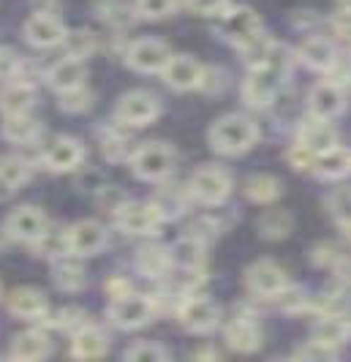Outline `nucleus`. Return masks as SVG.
Segmentation results:
<instances>
[{
  "instance_id": "f257e3e1",
  "label": "nucleus",
  "mask_w": 351,
  "mask_h": 362,
  "mask_svg": "<svg viewBox=\"0 0 351 362\" xmlns=\"http://www.w3.org/2000/svg\"><path fill=\"white\" fill-rule=\"evenodd\" d=\"M259 128L245 115H226L210 128V145L223 156H240L256 145Z\"/></svg>"
},
{
  "instance_id": "f03ea898",
  "label": "nucleus",
  "mask_w": 351,
  "mask_h": 362,
  "mask_svg": "<svg viewBox=\"0 0 351 362\" xmlns=\"http://www.w3.org/2000/svg\"><path fill=\"white\" fill-rule=\"evenodd\" d=\"M174 161H177V153L172 150L164 142H150V145H142L133 156H131V166H133V175L142 177V180H164L172 175L174 169Z\"/></svg>"
},
{
  "instance_id": "7ed1b4c3",
  "label": "nucleus",
  "mask_w": 351,
  "mask_h": 362,
  "mask_svg": "<svg viewBox=\"0 0 351 362\" xmlns=\"http://www.w3.org/2000/svg\"><path fill=\"white\" fill-rule=\"evenodd\" d=\"M161 213L155 204L145 202H129L117 207V226L126 235H155V229L161 226Z\"/></svg>"
},
{
  "instance_id": "20e7f679",
  "label": "nucleus",
  "mask_w": 351,
  "mask_h": 362,
  "mask_svg": "<svg viewBox=\"0 0 351 362\" xmlns=\"http://www.w3.org/2000/svg\"><path fill=\"white\" fill-rule=\"evenodd\" d=\"M161 104L158 98L148 90H133L126 93L117 104V120L126 123V126H148L158 117Z\"/></svg>"
},
{
  "instance_id": "39448f33",
  "label": "nucleus",
  "mask_w": 351,
  "mask_h": 362,
  "mask_svg": "<svg viewBox=\"0 0 351 362\" xmlns=\"http://www.w3.org/2000/svg\"><path fill=\"white\" fill-rule=\"evenodd\" d=\"M232 191V177L218 166H202L191 177V194L204 204H221Z\"/></svg>"
},
{
  "instance_id": "423d86ee",
  "label": "nucleus",
  "mask_w": 351,
  "mask_h": 362,
  "mask_svg": "<svg viewBox=\"0 0 351 362\" xmlns=\"http://www.w3.org/2000/svg\"><path fill=\"white\" fill-rule=\"evenodd\" d=\"M153 300L150 297H136V294H126L120 300H112L109 319L120 329H136L145 327L153 319Z\"/></svg>"
},
{
  "instance_id": "0eeeda50",
  "label": "nucleus",
  "mask_w": 351,
  "mask_h": 362,
  "mask_svg": "<svg viewBox=\"0 0 351 362\" xmlns=\"http://www.w3.org/2000/svg\"><path fill=\"white\" fill-rule=\"evenodd\" d=\"M169 47L164 41H155V38H142V41H133L126 52V60L133 71L142 74H155L164 71V66L169 63Z\"/></svg>"
},
{
  "instance_id": "6e6552de",
  "label": "nucleus",
  "mask_w": 351,
  "mask_h": 362,
  "mask_svg": "<svg viewBox=\"0 0 351 362\" xmlns=\"http://www.w3.org/2000/svg\"><path fill=\"white\" fill-rule=\"evenodd\" d=\"M49 229L47 216L38 207H19L14 210L8 221H6V232L8 237H14L19 243H36L38 237H44V232Z\"/></svg>"
},
{
  "instance_id": "1a4fd4ad",
  "label": "nucleus",
  "mask_w": 351,
  "mask_h": 362,
  "mask_svg": "<svg viewBox=\"0 0 351 362\" xmlns=\"http://www.w3.org/2000/svg\"><path fill=\"white\" fill-rule=\"evenodd\" d=\"M66 245H69V254L93 256L107 245V232L95 221H79L66 232Z\"/></svg>"
},
{
  "instance_id": "9d476101",
  "label": "nucleus",
  "mask_w": 351,
  "mask_h": 362,
  "mask_svg": "<svg viewBox=\"0 0 351 362\" xmlns=\"http://www.w3.org/2000/svg\"><path fill=\"white\" fill-rule=\"evenodd\" d=\"M221 33L229 38V41H234L237 47H242V44H248L251 38L259 36L261 22L251 8H232V11L223 14Z\"/></svg>"
},
{
  "instance_id": "9b49d317",
  "label": "nucleus",
  "mask_w": 351,
  "mask_h": 362,
  "mask_svg": "<svg viewBox=\"0 0 351 362\" xmlns=\"http://www.w3.org/2000/svg\"><path fill=\"white\" fill-rule=\"evenodd\" d=\"M202 74L204 69L188 54H174L169 57V63L164 66V79H167L169 88L174 90H194L202 85Z\"/></svg>"
},
{
  "instance_id": "f8f14e48",
  "label": "nucleus",
  "mask_w": 351,
  "mask_h": 362,
  "mask_svg": "<svg viewBox=\"0 0 351 362\" xmlns=\"http://www.w3.org/2000/svg\"><path fill=\"white\" fill-rule=\"evenodd\" d=\"M85 158V147L71 136H60L44 153V166L49 172H71Z\"/></svg>"
},
{
  "instance_id": "ddd939ff",
  "label": "nucleus",
  "mask_w": 351,
  "mask_h": 362,
  "mask_svg": "<svg viewBox=\"0 0 351 362\" xmlns=\"http://www.w3.org/2000/svg\"><path fill=\"white\" fill-rule=\"evenodd\" d=\"M180 325L188 332H210L213 327L218 325V308L204 300V297H194V300H185L183 308H180Z\"/></svg>"
},
{
  "instance_id": "4468645a",
  "label": "nucleus",
  "mask_w": 351,
  "mask_h": 362,
  "mask_svg": "<svg viewBox=\"0 0 351 362\" xmlns=\"http://www.w3.org/2000/svg\"><path fill=\"white\" fill-rule=\"evenodd\" d=\"M25 38L33 47H41V49L44 47H55V44H63L66 28L52 14H33V17L25 22Z\"/></svg>"
},
{
  "instance_id": "2eb2a0df",
  "label": "nucleus",
  "mask_w": 351,
  "mask_h": 362,
  "mask_svg": "<svg viewBox=\"0 0 351 362\" xmlns=\"http://www.w3.org/2000/svg\"><path fill=\"white\" fill-rule=\"evenodd\" d=\"M289 281H286V272L278 267L275 262H256L251 270H248V286L254 294L259 297H275L278 291L283 289Z\"/></svg>"
},
{
  "instance_id": "dca6fc26",
  "label": "nucleus",
  "mask_w": 351,
  "mask_h": 362,
  "mask_svg": "<svg viewBox=\"0 0 351 362\" xmlns=\"http://www.w3.org/2000/svg\"><path fill=\"white\" fill-rule=\"evenodd\" d=\"M297 145H302L305 150H311L314 156H319V153H327V150L338 147V134H335V128L330 123H324L321 117H316V120L302 126Z\"/></svg>"
},
{
  "instance_id": "f3484780",
  "label": "nucleus",
  "mask_w": 351,
  "mask_h": 362,
  "mask_svg": "<svg viewBox=\"0 0 351 362\" xmlns=\"http://www.w3.org/2000/svg\"><path fill=\"white\" fill-rule=\"evenodd\" d=\"M8 310L17 316V319H41L47 313V297L38 289L30 286H22L8 294Z\"/></svg>"
},
{
  "instance_id": "a211bd4d",
  "label": "nucleus",
  "mask_w": 351,
  "mask_h": 362,
  "mask_svg": "<svg viewBox=\"0 0 351 362\" xmlns=\"http://www.w3.org/2000/svg\"><path fill=\"white\" fill-rule=\"evenodd\" d=\"M33 98H36V93L30 85H25V82H17V79H11L3 90H0V112L6 115V117H14V115H28L30 107H33Z\"/></svg>"
},
{
  "instance_id": "6ab92c4d",
  "label": "nucleus",
  "mask_w": 351,
  "mask_h": 362,
  "mask_svg": "<svg viewBox=\"0 0 351 362\" xmlns=\"http://www.w3.org/2000/svg\"><path fill=\"white\" fill-rule=\"evenodd\" d=\"M85 63L82 60H76V57H66V60H60L52 66V71H49V85L55 88L57 93H66V90H74L79 88L82 82H85Z\"/></svg>"
},
{
  "instance_id": "aec40b11",
  "label": "nucleus",
  "mask_w": 351,
  "mask_h": 362,
  "mask_svg": "<svg viewBox=\"0 0 351 362\" xmlns=\"http://www.w3.org/2000/svg\"><path fill=\"white\" fill-rule=\"evenodd\" d=\"M311 109H314L316 117H321V120H330L335 115H340V109H343V93H340V88L333 85V82L316 85L314 93H311Z\"/></svg>"
},
{
  "instance_id": "412c9836",
  "label": "nucleus",
  "mask_w": 351,
  "mask_h": 362,
  "mask_svg": "<svg viewBox=\"0 0 351 362\" xmlns=\"http://www.w3.org/2000/svg\"><path fill=\"white\" fill-rule=\"evenodd\" d=\"M226 341L234 351H256L261 346V329L251 319H234L226 329Z\"/></svg>"
},
{
  "instance_id": "4be33fe9",
  "label": "nucleus",
  "mask_w": 351,
  "mask_h": 362,
  "mask_svg": "<svg viewBox=\"0 0 351 362\" xmlns=\"http://www.w3.org/2000/svg\"><path fill=\"white\" fill-rule=\"evenodd\" d=\"M107 335L95 327H82L74 335V344H71V354L79 360H93V357H104L107 354Z\"/></svg>"
},
{
  "instance_id": "5701e85b",
  "label": "nucleus",
  "mask_w": 351,
  "mask_h": 362,
  "mask_svg": "<svg viewBox=\"0 0 351 362\" xmlns=\"http://www.w3.org/2000/svg\"><path fill=\"white\" fill-rule=\"evenodd\" d=\"M52 351V346L47 341V335H41L36 329L17 335V341L11 346V360H44Z\"/></svg>"
},
{
  "instance_id": "b1692460",
  "label": "nucleus",
  "mask_w": 351,
  "mask_h": 362,
  "mask_svg": "<svg viewBox=\"0 0 351 362\" xmlns=\"http://www.w3.org/2000/svg\"><path fill=\"white\" fill-rule=\"evenodd\" d=\"M314 166L321 177H330V180L343 177V175L351 172V153L343 150V147H333V150H327V153H319Z\"/></svg>"
},
{
  "instance_id": "393cba45",
  "label": "nucleus",
  "mask_w": 351,
  "mask_h": 362,
  "mask_svg": "<svg viewBox=\"0 0 351 362\" xmlns=\"http://www.w3.org/2000/svg\"><path fill=\"white\" fill-rule=\"evenodd\" d=\"M299 60L311 69L319 71H327L335 63V49L327 38H308L302 47H299Z\"/></svg>"
},
{
  "instance_id": "a878e982",
  "label": "nucleus",
  "mask_w": 351,
  "mask_h": 362,
  "mask_svg": "<svg viewBox=\"0 0 351 362\" xmlns=\"http://www.w3.org/2000/svg\"><path fill=\"white\" fill-rule=\"evenodd\" d=\"M41 134V126H38L33 117L28 115H14V117H6V126H3V136L14 145H30L36 142V136Z\"/></svg>"
},
{
  "instance_id": "bb28decb",
  "label": "nucleus",
  "mask_w": 351,
  "mask_h": 362,
  "mask_svg": "<svg viewBox=\"0 0 351 362\" xmlns=\"http://www.w3.org/2000/svg\"><path fill=\"white\" fill-rule=\"evenodd\" d=\"M136 264H139V270L145 272V275H150V278H161V275H167V270L172 267V254L164 251V248L150 245V248H142V251H139Z\"/></svg>"
},
{
  "instance_id": "cd10ccee",
  "label": "nucleus",
  "mask_w": 351,
  "mask_h": 362,
  "mask_svg": "<svg viewBox=\"0 0 351 362\" xmlns=\"http://www.w3.org/2000/svg\"><path fill=\"white\" fill-rule=\"evenodd\" d=\"M349 332H351V325L340 313H338V316H324L321 325L316 327V341H321V344H327L335 349L338 344H346Z\"/></svg>"
},
{
  "instance_id": "c85d7f7f",
  "label": "nucleus",
  "mask_w": 351,
  "mask_h": 362,
  "mask_svg": "<svg viewBox=\"0 0 351 362\" xmlns=\"http://www.w3.org/2000/svg\"><path fill=\"white\" fill-rule=\"evenodd\" d=\"M245 194H248V199L267 204V202L280 197V182L275 177H270V175H254L251 180L245 182Z\"/></svg>"
},
{
  "instance_id": "c756f323",
  "label": "nucleus",
  "mask_w": 351,
  "mask_h": 362,
  "mask_svg": "<svg viewBox=\"0 0 351 362\" xmlns=\"http://www.w3.org/2000/svg\"><path fill=\"white\" fill-rule=\"evenodd\" d=\"M259 232L270 240H280L292 232V216L283 210H267L259 218Z\"/></svg>"
},
{
  "instance_id": "7c9ffc66",
  "label": "nucleus",
  "mask_w": 351,
  "mask_h": 362,
  "mask_svg": "<svg viewBox=\"0 0 351 362\" xmlns=\"http://www.w3.org/2000/svg\"><path fill=\"white\" fill-rule=\"evenodd\" d=\"M172 262L180 264V267H185V270L199 267V262H202V243H199L196 237H185V240H180V243L172 248Z\"/></svg>"
},
{
  "instance_id": "2f4dec72",
  "label": "nucleus",
  "mask_w": 351,
  "mask_h": 362,
  "mask_svg": "<svg viewBox=\"0 0 351 362\" xmlns=\"http://www.w3.org/2000/svg\"><path fill=\"white\" fill-rule=\"evenodd\" d=\"M55 284L66 291H76L85 286V270L74 262H60L55 270Z\"/></svg>"
},
{
  "instance_id": "473e14b6",
  "label": "nucleus",
  "mask_w": 351,
  "mask_h": 362,
  "mask_svg": "<svg viewBox=\"0 0 351 362\" xmlns=\"http://www.w3.org/2000/svg\"><path fill=\"white\" fill-rule=\"evenodd\" d=\"M0 177L8 182V185L19 188L22 182L28 180V166L17 156H0Z\"/></svg>"
},
{
  "instance_id": "72a5a7b5",
  "label": "nucleus",
  "mask_w": 351,
  "mask_h": 362,
  "mask_svg": "<svg viewBox=\"0 0 351 362\" xmlns=\"http://www.w3.org/2000/svg\"><path fill=\"white\" fill-rule=\"evenodd\" d=\"M63 44H66V49H69V57H76V60H85V57H88L93 49H95V38H93L88 30L66 33Z\"/></svg>"
},
{
  "instance_id": "f704fd0d",
  "label": "nucleus",
  "mask_w": 351,
  "mask_h": 362,
  "mask_svg": "<svg viewBox=\"0 0 351 362\" xmlns=\"http://www.w3.org/2000/svg\"><path fill=\"white\" fill-rule=\"evenodd\" d=\"M155 207H158V213H161V218H174L183 213L185 207V199L180 191H174V188H164L161 194H158V199L153 202Z\"/></svg>"
},
{
  "instance_id": "c9c22d12",
  "label": "nucleus",
  "mask_w": 351,
  "mask_h": 362,
  "mask_svg": "<svg viewBox=\"0 0 351 362\" xmlns=\"http://www.w3.org/2000/svg\"><path fill=\"white\" fill-rule=\"evenodd\" d=\"M98 11H101V19H107L114 28H123V25L131 22L129 8H126L120 0H101V3H98Z\"/></svg>"
},
{
  "instance_id": "e433bc0d",
  "label": "nucleus",
  "mask_w": 351,
  "mask_h": 362,
  "mask_svg": "<svg viewBox=\"0 0 351 362\" xmlns=\"http://www.w3.org/2000/svg\"><path fill=\"white\" fill-rule=\"evenodd\" d=\"M93 95L88 88H74V90H66L60 93V107L66 109V112H85V109L90 107Z\"/></svg>"
},
{
  "instance_id": "4c0bfd02",
  "label": "nucleus",
  "mask_w": 351,
  "mask_h": 362,
  "mask_svg": "<svg viewBox=\"0 0 351 362\" xmlns=\"http://www.w3.org/2000/svg\"><path fill=\"white\" fill-rule=\"evenodd\" d=\"M174 8H177V0H139L136 3V11L148 19L169 17Z\"/></svg>"
},
{
  "instance_id": "58836bf2",
  "label": "nucleus",
  "mask_w": 351,
  "mask_h": 362,
  "mask_svg": "<svg viewBox=\"0 0 351 362\" xmlns=\"http://www.w3.org/2000/svg\"><path fill=\"white\" fill-rule=\"evenodd\" d=\"M330 213H333L343 226L351 223V188H338L330 197Z\"/></svg>"
},
{
  "instance_id": "ea45409f",
  "label": "nucleus",
  "mask_w": 351,
  "mask_h": 362,
  "mask_svg": "<svg viewBox=\"0 0 351 362\" xmlns=\"http://www.w3.org/2000/svg\"><path fill=\"white\" fill-rule=\"evenodd\" d=\"M38 248V254L41 256H63L69 254V245H66V232L63 235H49V229L44 232V237H38L36 243H33Z\"/></svg>"
},
{
  "instance_id": "a19ab883",
  "label": "nucleus",
  "mask_w": 351,
  "mask_h": 362,
  "mask_svg": "<svg viewBox=\"0 0 351 362\" xmlns=\"http://www.w3.org/2000/svg\"><path fill=\"white\" fill-rule=\"evenodd\" d=\"M126 357H129V360H139V362H158V360H167L169 354H167V349H161V346H155V344H136L126 351Z\"/></svg>"
},
{
  "instance_id": "79ce46f5",
  "label": "nucleus",
  "mask_w": 351,
  "mask_h": 362,
  "mask_svg": "<svg viewBox=\"0 0 351 362\" xmlns=\"http://www.w3.org/2000/svg\"><path fill=\"white\" fill-rule=\"evenodd\" d=\"M275 300L280 303V308L283 310H299L302 305H305V300H302V291L297 289V286H283V289L275 294Z\"/></svg>"
},
{
  "instance_id": "37998d69",
  "label": "nucleus",
  "mask_w": 351,
  "mask_h": 362,
  "mask_svg": "<svg viewBox=\"0 0 351 362\" xmlns=\"http://www.w3.org/2000/svg\"><path fill=\"white\" fill-rule=\"evenodd\" d=\"M19 71V60L17 54L6 47H0V82H11Z\"/></svg>"
},
{
  "instance_id": "c03bdc74",
  "label": "nucleus",
  "mask_w": 351,
  "mask_h": 362,
  "mask_svg": "<svg viewBox=\"0 0 351 362\" xmlns=\"http://www.w3.org/2000/svg\"><path fill=\"white\" fill-rule=\"evenodd\" d=\"M129 142H126V136H107L104 139V156L109 158V161H120V158H126V153H129Z\"/></svg>"
},
{
  "instance_id": "a18cd8bd",
  "label": "nucleus",
  "mask_w": 351,
  "mask_h": 362,
  "mask_svg": "<svg viewBox=\"0 0 351 362\" xmlns=\"http://www.w3.org/2000/svg\"><path fill=\"white\" fill-rule=\"evenodd\" d=\"M229 0H185V6L196 14H221Z\"/></svg>"
},
{
  "instance_id": "49530a36",
  "label": "nucleus",
  "mask_w": 351,
  "mask_h": 362,
  "mask_svg": "<svg viewBox=\"0 0 351 362\" xmlns=\"http://www.w3.org/2000/svg\"><path fill=\"white\" fill-rule=\"evenodd\" d=\"M333 346L321 344V341H314V344L302 346V349H297V357H314V360H324V357H333Z\"/></svg>"
},
{
  "instance_id": "de8ad7c7",
  "label": "nucleus",
  "mask_w": 351,
  "mask_h": 362,
  "mask_svg": "<svg viewBox=\"0 0 351 362\" xmlns=\"http://www.w3.org/2000/svg\"><path fill=\"white\" fill-rule=\"evenodd\" d=\"M107 294H109L112 300H120V297L131 294V284L126 278H109L107 281Z\"/></svg>"
},
{
  "instance_id": "09e8293b",
  "label": "nucleus",
  "mask_w": 351,
  "mask_h": 362,
  "mask_svg": "<svg viewBox=\"0 0 351 362\" xmlns=\"http://www.w3.org/2000/svg\"><path fill=\"white\" fill-rule=\"evenodd\" d=\"M335 251H338L335 245H319V248H316V256H314L316 264H338L343 256L335 254Z\"/></svg>"
},
{
  "instance_id": "8fccbe9b",
  "label": "nucleus",
  "mask_w": 351,
  "mask_h": 362,
  "mask_svg": "<svg viewBox=\"0 0 351 362\" xmlns=\"http://www.w3.org/2000/svg\"><path fill=\"white\" fill-rule=\"evenodd\" d=\"M335 25H338L340 36L351 38V11H343V14H338V19H335Z\"/></svg>"
},
{
  "instance_id": "3c124183",
  "label": "nucleus",
  "mask_w": 351,
  "mask_h": 362,
  "mask_svg": "<svg viewBox=\"0 0 351 362\" xmlns=\"http://www.w3.org/2000/svg\"><path fill=\"white\" fill-rule=\"evenodd\" d=\"M335 267H338V272H340V281L351 284V256H349V259H340Z\"/></svg>"
},
{
  "instance_id": "603ef678",
  "label": "nucleus",
  "mask_w": 351,
  "mask_h": 362,
  "mask_svg": "<svg viewBox=\"0 0 351 362\" xmlns=\"http://www.w3.org/2000/svg\"><path fill=\"white\" fill-rule=\"evenodd\" d=\"M14 191H17L14 185H8V182L0 177V202H6L8 197H11V194H14Z\"/></svg>"
},
{
  "instance_id": "864d4df0",
  "label": "nucleus",
  "mask_w": 351,
  "mask_h": 362,
  "mask_svg": "<svg viewBox=\"0 0 351 362\" xmlns=\"http://www.w3.org/2000/svg\"><path fill=\"white\" fill-rule=\"evenodd\" d=\"M196 357H215V351H213V349H199Z\"/></svg>"
},
{
  "instance_id": "5fc2aeb1",
  "label": "nucleus",
  "mask_w": 351,
  "mask_h": 362,
  "mask_svg": "<svg viewBox=\"0 0 351 362\" xmlns=\"http://www.w3.org/2000/svg\"><path fill=\"white\" fill-rule=\"evenodd\" d=\"M346 232H349V237H351V223H346Z\"/></svg>"
},
{
  "instance_id": "6e6d98bb",
  "label": "nucleus",
  "mask_w": 351,
  "mask_h": 362,
  "mask_svg": "<svg viewBox=\"0 0 351 362\" xmlns=\"http://www.w3.org/2000/svg\"><path fill=\"white\" fill-rule=\"evenodd\" d=\"M346 3H351V0H346Z\"/></svg>"
}]
</instances>
